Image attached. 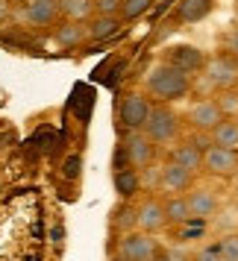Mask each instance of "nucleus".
I'll return each instance as SVG.
<instances>
[{
  "label": "nucleus",
  "mask_w": 238,
  "mask_h": 261,
  "mask_svg": "<svg viewBox=\"0 0 238 261\" xmlns=\"http://www.w3.org/2000/svg\"><path fill=\"white\" fill-rule=\"evenodd\" d=\"M162 258H171V261H177V258H194V252H188L185 247H171V249H162Z\"/></svg>",
  "instance_id": "c756f323"
},
{
  "label": "nucleus",
  "mask_w": 238,
  "mask_h": 261,
  "mask_svg": "<svg viewBox=\"0 0 238 261\" xmlns=\"http://www.w3.org/2000/svg\"><path fill=\"white\" fill-rule=\"evenodd\" d=\"M80 167H83V159H80V155H68V162H65L62 170H65V176L68 179H77L80 176Z\"/></svg>",
  "instance_id": "cd10ccee"
},
{
  "label": "nucleus",
  "mask_w": 238,
  "mask_h": 261,
  "mask_svg": "<svg viewBox=\"0 0 238 261\" xmlns=\"http://www.w3.org/2000/svg\"><path fill=\"white\" fill-rule=\"evenodd\" d=\"M209 144H221L229 150H238V118H224L212 132H209Z\"/></svg>",
  "instance_id": "6ab92c4d"
},
{
  "label": "nucleus",
  "mask_w": 238,
  "mask_h": 261,
  "mask_svg": "<svg viewBox=\"0 0 238 261\" xmlns=\"http://www.w3.org/2000/svg\"><path fill=\"white\" fill-rule=\"evenodd\" d=\"M53 41L65 50H74V47H83L88 41V21H56L53 24Z\"/></svg>",
  "instance_id": "ddd939ff"
},
{
  "label": "nucleus",
  "mask_w": 238,
  "mask_h": 261,
  "mask_svg": "<svg viewBox=\"0 0 238 261\" xmlns=\"http://www.w3.org/2000/svg\"><path fill=\"white\" fill-rule=\"evenodd\" d=\"M124 0H94V15H121Z\"/></svg>",
  "instance_id": "bb28decb"
},
{
  "label": "nucleus",
  "mask_w": 238,
  "mask_h": 261,
  "mask_svg": "<svg viewBox=\"0 0 238 261\" xmlns=\"http://www.w3.org/2000/svg\"><path fill=\"white\" fill-rule=\"evenodd\" d=\"M115 229L118 232L135 229V205H121L118 212H115Z\"/></svg>",
  "instance_id": "a878e982"
},
{
  "label": "nucleus",
  "mask_w": 238,
  "mask_h": 261,
  "mask_svg": "<svg viewBox=\"0 0 238 261\" xmlns=\"http://www.w3.org/2000/svg\"><path fill=\"white\" fill-rule=\"evenodd\" d=\"M182 120H185L194 132L209 135V132L224 120V112H221V106H218V100H215V94H212V97H200V100H194Z\"/></svg>",
  "instance_id": "0eeeda50"
},
{
  "label": "nucleus",
  "mask_w": 238,
  "mask_h": 261,
  "mask_svg": "<svg viewBox=\"0 0 238 261\" xmlns=\"http://www.w3.org/2000/svg\"><path fill=\"white\" fill-rule=\"evenodd\" d=\"M121 155H124V162L132 167H147L156 162V144L144 135L141 129H130L124 132V141H121Z\"/></svg>",
  "instance_id": "423d86ee"
},
{
  "label": "nucleus",
  "mask_w": 238,
  "mask_h": 261,
  "mask_svg": "<svg viewBox=\"0 0 238 261\" xmlns=\"http://www.w3.org/2000/svg\"><path fill=\"white\" fill-rule=\"evenodd\" d=\"M165 214H168V226H185L191 220L188 214V202L185 194H168L165 200Z\"/></svg>",
  "instance_id": "aec40b11"
},
{
  "label": "nucleus",
  "mask_w": 238,
  "mask_h": 261,
  "mask_svg": "<svg viewBox=\"0 0 238 261\" xmlns=\"http://www.w3.org/2000/svg\"><path fill=\"white\" fill-rule=\"evenodd\" d=\"M150 103L153 100L147 97V91H127L118 103V126L124 132L141 129L144 120H147V112H150Z\"/></svg>",
  "instance_id": "39448f33"
},
{
  "label": "nucleus",
  "mask_w": 238,
  "mask_h": 261,
  "mask_svg": "<svg viewBox=\"0 0 238 261\" xmlns=\"http://www.w3.org/2000/svg\"><path fill=\"white\" fill-rule=\"evenodd\" d=\"M115 191H118L121 200H132L138 191H141V173L138 167L132 165H124V167H115Z\"/></svg>",
  "instance_id": "f3484780"
},
{
  "label": "nucleus",
  "mask_w": 238,
  "mask_h": 261,
  "mask_svg": "<svg viewBox=\"0 0 238 261\" xmlns=\"http://www.w3.org/2000/svg\"><path fill=\"white\" fill-rule=\"evenodd\" d=\"M135 229H144L150 235H159V232L168 229V214L162 197H144L135 205Z\"/></svg>",
  "instance_id": "1a4fd4ad"
},
{
  "label": "nucleus",
  "mask_w": 238,
  "mask_h": 261,
  "mask_svg": "<svg viewBox=\"0 0 238 261\" xmlns=\"http://www.w3.org/2000/svg\"><path fill=\"white\" fill-rule=\"evenodd\" d=\"M203 150H206V144L203 141H179L174 150H171V159L179 162V165L191 170L194 176L203 173Z\"/></svg>",
  "instance_id": "2eb2a0df"
},
{
  "label": "nucleus",
  "mask_w": 238,
  "mask_h": 261,
  "mask_svg": "<svg viewBox=\"0 0 238 261\" xmlns=\"http://www.w3.org/2000/svg\"><path fill=\"white\" fill-rule=\"evenodd\" d=\"M203 80L212 91H221V88H232L238 83V59L229 56V53H215L206 59L203 65Z\"/></svg>",
  "instance_id": "20e7f679"
},
{
  "label": "nucleus",
  "mask_w": 238,
  "mask_h": 261,
  "mask_svg": "<svg viewBox=\"0 0 238 261\" xmlns=\"http://www.w3.org/2000/svg\"><path fill=\"white\" fill-rule=\"evenodd\" d=\"M206 53H203L200 47H194V44H185V41H179V44H171V47L165 50V62H171V65H177V68H182L185 73H200L203 65H206Z\"/></svg>",
  "instance_id": "9b49d317"
},
{
  "label": "nucleus",
  "mask_w": 238,
  "mask_h": 261,
  "mask_svg": "<svg viewBox=\"0 0 238 261\" xmlns=\"http://www.w3.org/2000/svg\"><path fill=\"white\" fill-rule=\"evenodd\" d=\"M218 258L238 261V235H224L218 241Z\"/></svg>",
  "instance_id": "393cba45"
},
{
  "label": "nucleus",
  "mask_w": 238,
  "mask_h": 261,
  "mask_svg": "<svg viewBox=\"0 0 238 261\" xmlns=\"http://www.w3.org/2000/svg\"><path fill=\"white\" fill-rule=\"evenodd\" d=\"M185 202H188L191 220H209V217H215L218 205H221L215 188H209V185H191L185 191Z\"/></svg>",
  "instance_id": "9d476101"
},
{
  "label": "nucleus",
  "mask_w": 238,
  "mask_h": 261,
  "mask_svg": "<svg viewBox=\"0 0 238 261\" xmlns=\"http://www.w3.org/2000/svg\"><path fill=\"white\" fill-rule=\"evenodd\" d=\"M191 185H194V173L185 170L179 162L168 159L165 165H162V182H159V191H165V194H185Z\"/></svg>",
  "instance_id": "4468645a"
},
{
  "label": "nucleus",
  "mask_w": 238,
  "mask_h": 261,
  "mask_svg": "<svg viewBox=\"0 0 238 261\" xmlns=\"http://www.w3.org/2000/svg\"><path fill=\"white\" fill-rule=\"evenodd\" d=\"M153 3L156 0H124V3H121V21H124V24H132V21L144 18V15L150 12Z\"/></svg>",
  "instance_id": "4be33fe9"
},
{
  "label": "nucleus",
  "mask_w": 238,
  "mask_h": 261,
  "mask_svg": "<svg viewBox=\"0 0 238 261\" xmlns=\"http://www.w3.org/2000/svg\"><path fill=\"white\" fill-rule=\"evenodd\" d=\"M215 100H218V106L224 112V118H238V88H221V91H215Z\"/></svg>",
  "instance_id": "5701e85b"
},
{
  "label": "nucleus",
  "mask_w": 238,
  "mask_h": 261,
  "mask_svg": "<svg viewBox=\"0 0 238 261\" xmlns=\"http://www.w3.org/2000/svg\"><path fill=\"white\" fill-rule=\"evenodd\" d=\"M224 53H229V56H235V59H238V27L232 30V33H226V38H224Z\"/></svg>",
  "instance_id": "c85d7f7f"
},
{
  "label": "nucleus",
  "mask_w": 238,
  "mask_h": 261,
  "mask_svg": "<svg viewBox=\"0 0 238 261\" xmlns=\"http://www.w3.org/2000/svg\"><path fill=\"white\" fill-rule=\"evenodd\" d=\"M115 255L121 261H153L162 255V249H159L156 235L144 232V229H130V232H121Z\"/></svg>",
  "instance_id": "7ed1b4c3"
},
{
  "label": "nucleus",
  "mask_w": 238,
  "mask_h": 261,
  "mask_svg": "<svg viewBox=\"0 0 238 261\" xmlns=\"http://www.w3.org/2000/svg\"><path fill=\"white\" fill-rule=\"evenodd\" d=\"M141 173V191H159V182H162V165L156 167V165H147L138 170Z\"/></svg>",
  "instance_id": "b1692460"
},
{
  "label": "nucleus",
  "mask_w": 238,
  "mask_h": 261,
  "mask_svg": "<svg viewBox=\"0 0 238 261\" xmlns=\"http://www.w3.org/2000/svg\"><path fill=\"white\" fill-rule=\"evenodd\" d=\"M59 15L65 21H88L94 15V0H59Z\"/></svg>",
  "instance_id": "412c9836"
},
{
  "label": "nucleus",
  "mask_w": 238,
  "mask_h": 261,
  "mask_svg": "<svg viewBox=\"0 0 238 261\" xmlns=\"http://www.w3.org/2000/svg\"><path fill=\"white\" fill-rule=\"evenodd\" d=\"M179 129H182V118L171 109V103L153 100V103H150V112H147V120H144V126H141L144 135H147L156 147H162V144L177 141Z\"/></svg>",
  "instance_id": "f03ea898"
},
{
  "label": "nucleus",
  "mask_w": 238,
  "mask_h": 261,
  "mask_svg": "<svg viewBox=\"0 0 238 261\" xmlns=\"http://www.w3.org/2000/svg\"><path fill=\"white\" fill-rule=\"evenodd\" d=\"M191 88H194V76L165 59L153 62L147 68V73H144V91H147L150 100H159V103L185 100L191 94Z\"/></svg>",
  "instance_id": "f257e3e1"
},
{
  "label": "nucleus",
  "mask_w": 238,
  "mask_h": 261,
  "mask_svg": "<svg viewBox=\"0 0 238 261\" xmlns=\"http://www.w3.org/2000/svg\"><path fill=\"white\" fill-rule=\"evenodd\" d=\"M21 18L30 27H53L59 21V0H24Z\"/></svg>",
  "instance_id": "f8f14e48"
},
{
  "label": "nucleus",
  "mask_w": 238,
  "mask_h": 261,
  "mask_svg": "<svg viewBox=\"0 0 238 261\" xmlns=\"http://www.w3.org/2000/svg\"><path fill=\"white\" fill-rule=\"evenodd\" d=\"M235 88H238V83H235Z\"/></svg>",
  "instance_id": "2f4dec72"
},
{
  "label": "nucleus",
  "mask_w": 238,
  "mask_h": 261,
  "mask_svg": "<svg viewBox=\"0 0 238 261\" xmlns=\"http://www.w3.org/2000/svg\"><path fill=\"white\" fill-rule=\"evenodd\" d=\"M121 15H91L88 18V41H112L121 36Z\"/></svg>",
  "instance_id": "dca6fc26"
},
{
  "label": "nucleus",
  "mask_w": 238,
  "mask_h": 261,
  "mask_svg": "<svg viewBox=\"0 0 238 261\" xmlns=\"http://www.w3.org/2000/svg\"><path fill=\"white\" fill-rule=\"evenodd\" d=\"M215 9V0H179L177 6V21L179 24H200L203 18H209Z\"/></svg>",
  "instance_id": "a211bd4d"
},
{
  "label": "nucleus",
  "mask_w": 238,
  "mask_h": 261,
  "mask_svg": "<svg viewBox=\"0 0 238 261\" xmlns=\"http://www.w3.org/2000/svg\"><path fill=\"white\" fill-rule=\"evenodd\" d=\"M235 18H238V9H235Z\"/></svg>",
  "instance_id": "7c9ffc66"
},
{
  "label": "nucleus",
  "mask_w": 238,
  "mask_h": 261,
  "mask_svg": "<svg viewBox=\"0 0 238 261\" xmlns=\"http://www.w3.org/2000/svg\"><path fill=\"white\" fill-rule=\"evenodd\" d=\"M203 170L212 176L229 179L238 173V150L221 147V144H206L203 150Z\"/></svg>",
  "instance_id": "6e6552de"
}]
</instances>
